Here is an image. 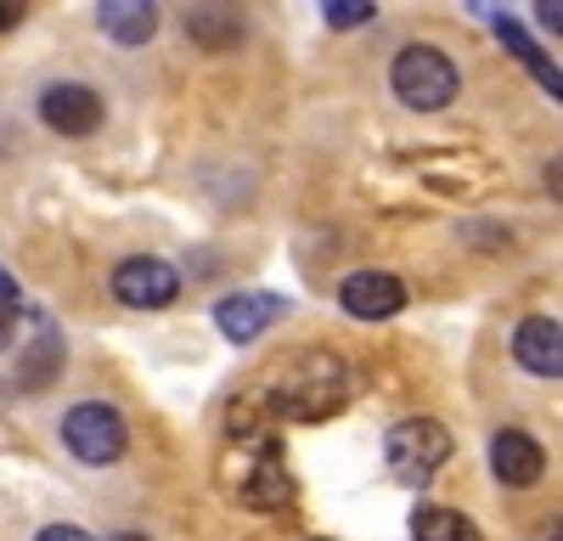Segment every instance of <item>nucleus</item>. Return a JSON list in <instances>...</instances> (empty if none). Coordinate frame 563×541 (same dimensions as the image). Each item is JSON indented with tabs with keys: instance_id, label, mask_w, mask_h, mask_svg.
I'll list each match as a JSON object with an SVG mask.
<instances>
[{
	"instance_id": "1",
	"label": "nucleus",
	"mask_w": 563,
	"mask_h": 541,
	"mask_svg": "<svg viewBox=\"0 0 563 541\" xmlns=\"http://www.w3.org/2000/svg\"><path fill=\"white\" fill-rule=\"evenodd\" d=\"M344 406V361L339 355H299L294 367H288V378L276 384V412L282 418H305V423H316V418H327V412H339Z\"/></svg>"
},
{
	"instance_id": "2",
	"label": "nucleus",
	"mask_w": 563,
	"mask_h": 541,
	"mask_svg": "<svg viewBox=\"0 0 563 541\" xmlns=\"http://www.w3.org/2000/svg\"><path fill=\"white\" fill-rule=\"evenodd\" d=\"M389 79H395V97L417 113H440L456 97V63L440 45H406L389 68Z\"/></svg>"
},
{
	"instance_id": "3",
	"label": "nucleus",
	"mask_w": 563,
	"mask_h": 541,
	"mask_svg": "<svg viewBox=\"0 0 563 541\" xmlns=\"http://www.w3.org/2000/svg\"><path fill=\"white\" fill-rule=\"evenodd\" d=\"M384 457H389V474H395L400 485H429V479L451 463V434H445L434 418H406V423L389 429Z\"/></svg>"
},
{
	"instance_id": "4",
	"label": "nucleus",
	"mask_w": 563,
	"mask_h": 541,
	"mask_svg": "<svg viewBox=\"0 0 563 541\" xmlns=\"http://www.w3.org/2000/svg\"><path fill=\"white\" fill-rule=\"evenodd\" d=\"M63 445L74 451L79 463L108 468V463L124 457L130 429H124V418H119V406H108V400H85V406H74V412L63 418Z\"/></svg>"
},
{
	"instance_id": "5",
	"label": "nucleus",
	"mask_w": 563,
	"mask_h": 541,
	"mask_svg": "<svg viewBox=\"0 0 563 541\" xmlns=\"http://www.w3.org/2000/svg\"><path fill=\"white\" fill-rule=\"evenodd\" d=\"M113 294H119V305H130V310H164V305H175L180 277H175V265H164V260H153V254H135V260H124V265L113 270Z\"/></svg>"
},
{
	"instance_id": "6",
	"label": "nucleus",
	"mask_w": 563,
	"mask_h": 541,
	"mask_svg": "<svg viewBox=\"0 0 563 541\" xmlns=\"http://www.w3.org/2000/svg\"><path fill=\"white\" fill-rule=\"evenodd\" d=\"M249 451H254V457H243L238 496H243L249 508L271 514V508H282V503H288V490H294V485H288V474H282V457L271 451V440H265V434H254V440H249Z\"/></svg>"
},
{
	"instance_id": "7",
	"label": "nucleus",
	"mask_w": 563,
	"mask_h": 541,
	"mask_svg": "<svg viewBox=\"0 0 563 541\" xmlns=\"http://www.w3.org/2000/svg\"><path fill=\"white\" fill-rule=\"evenodd\" d=\"M40 119L57 135H90L102 124V97L90 85H52L40 97Z\"/></svg>"
},
{
	"instance_id": "8",
	"label": "nucleus",
	"mask_w": 563,
	"mask_h": 541,
	"mask_svg": "<svg viewBox=\"0 0 563 541\" xmlns=\"http://www.w3.org/2000/svg\"><path fill=\"white\" fill-rule=\"evenodd\" d=\"M400 305H406V283L395 270H355V277H344V310L361 316V322H384Z\"/></svg>"
},
{
	"instance_id": "9",
	"label": "nucleus",
	"mask_w": 563,
	"mask_h": 541,
	"mask_svg": "<svg viewBox=\"0 0 563 541\" xmlns=\"http://www.w3.org/2000/svg\"><path fill=\"white\" fill-rule=\"evenodd\" d=\"M512 355H519L525 373L558 378L563 373V328L552 322V316H530V322L512 333Z\"/></svg>"
},
{
	"instance_id": "10",
	"label": "nucleus",
	"mask_w": 563,
	"mask_h": 541,
	"mask_svg": "<svg viewBox=\"0 0 563 541\" xmlns=\"http://www.w3.org/2000/svg\"><path fill=\"white\" fill-rule=\"evenodd\" d=\"M276 316H282V299H276V294H231V299L214 305V322H220V333H225L231 344L260 339Z\"/></svg>"
},
{
	"instance_id": "11",
	"label": "nucleus",
	"mask_w": 563,
	"mask_h": 541,
	"mask_svg": "<svg viewBox=\"0 0 563 541\" xmlns=\"http://www.w3.org/2000/svg\"><path fill=\"white\" fill-rule=\"evenodd\" d=\"M490 463H496V479L501 485H536L547 474V451L530 434H519V429H501L490 440Z\"/></svg>"
},
{
	"instance_id": "12",
	"label": "nucleus",
	"mask_w": 563,
	"mask_h": 541,
	"mask_svg": "<svg viewBox=\"0 0 563 541\" xmlns=\"http://www.w3.org/2000/svg\"><path fill=\"white\" fill-rule=\"evenodd\" d=\"M97 23L119 45H141V40H153V29H158V7H147V0H102Z\"/></svg>"
},
{
	"instance_id": "13",
	"label": "nucleus",
	"mask_w": 563,
	"mask_h": 541,
	"mask_svg": "<svg viewBox=\"0 0 563 541\" xmlns=\"http://www.w3.org/2000/svg\"><path fill=\"white\" fill-rule=\"evenodd\" d=\"M411 530H417V541H479V530L451 508H417Z\"/></svg>"
},
{
	"instance_id": "14",
	"label": "nucleus",
	"mask_w": 563,
	"mask_h": 541,
	"mask_svg": "<svg viewBox=\"0 0 563 541\" xmlns=\"http://www.w3.org/2000/svg\"><path fill=\"white\" fill-rule=\"evenodd\" d=\"M186 29H192L209 52H220V45H231V40L243 34V23H238V12H231V7H203V12H192V23H186Z\"/></svg>"
},
{
	"instance_id": "15",
	"label": "nucleus",
	"mask_w": 563,
	"mask_h": 541,
	"mask_svg": "<svg viewBox=\"0 0 563 541\" xmlns=\"http://www.w3.org/2000/svg\"><path fill=\"white\" fill-rule=\"evenodd\" d=\"M52 367H63V339L57 333H40V344L23 355V384L40 389L45 378H52Z\"/></svg>"
},
{
	"instance_id": "16",
	"label": "nucleus",
	"mask_w": 563,
	"mask_h": 541,
	"mask_svg": "<svg viewBox=\"0 0 563 541\" xmlns=\"http://www.w3.org/2000/svg\"><path fill=\"white\" fill-rule=\"evenodd\" d=\"M372 0H327L321 7V18H327V29H355V23H372Z\"/></svg>"
},
{
	"instance_id": "17",
	"label": "nucleus",
	"mask_w": 563,
	"mask_h": 541,
	"mask_svg": "<svg viewBox=\"0 0 563 541\" xmlns=\"http://www.w3.org/2000/svg\"><path fill=\"white\" fill-rule=\"evenodd\" d=\"M12 333H18V305H7V299H0V350L12 344Z\"/></svg>"
},
{
	"instance_id": "18",
	"label": "nucleus",
	"mask_w": 563,
	"mask_h": 541,
	"mask_svg": "<svg viewBox=\"0 0 563 541\" xmlns=\"http://www.w3.org/2000/svg\"><path fill=\"white\" fill-rule=\"evenodd\" d=\"M40 541H90L79 525H52V530H40Z\"/></svg>"
},
{
	"instance_id": "19",
	"label": "nucleus",
	"mask_w": 563,
	"mask_h": 541,
	"mask_svg": "<svg viewBox=\"0 0 563 541\" xmlns=\"http://www.w3.org/2000/svg\"><path fill=\"white\" fill-rule=\"evenodd\" d=\"M23 23V7H12V0H0V29H18Z\"/></svg>"
},
{
	"instance_id": "20",
	"label": "nucleus",
	"mask_w": 563,
	"mask_h": 541,
	"mask_svg": "<svg viewBox=\"0 0 563 541\" xmlns=\"http://www.w3.org/2000/svg\"><path fill=\"white\" fill-rule=\"evenodd\" d=\"M0 299H7V305H18V283L7 277V270H0Z\"/></svg>"
},
{
	"instance_id": "21",
	"label": "nucleus",
	"mask_w": 563,
	"mask_h": 541,
	"mask_svg": "<svg viewBox=\"0 0 563 541\" xmlns=\"http://www.w3.org/2000/svg\"><path fill=\"white\" fill-rule=\"evenodd\" d=\"M536 12H541V23H547V29L558 34V12H563V7H558V0H552V7H536Z\"/></svg>"
},
{
	"instance_id": "22",
	"label": "nucleus",
	"mask_w": 563,
	"mask_h": 541,
	"mask_svg": "<svg viewBox=\"0 0 563 541\" xmlns=\"http://www.w3.org/2000/svg\"><path fill=\"white\" fill-rule=\"evenodd\" d=\"M113 541H147V536H135V530H124V536H113Z\"/></svg>"
}]
</instances>
